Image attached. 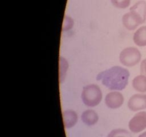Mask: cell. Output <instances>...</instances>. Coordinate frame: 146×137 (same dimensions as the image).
<instances>
[{
  "label": "cell",
  "mask_w": 146,
  "mask_h": 137,
  "mask_svg": "<svg viewBox=\"0 0 146 137\" xmlns=\"http://www.w3.org/2000/svg\"><path fill=\"white\" fill-rule=\"evenodd\" d=\"M146 19V2L139 1L134 4L123 17L122 21L124 27L128 30H135L140 24H143Z\"/></svg>",
  "instance_id": "cell-2"
},
{
  "label": "cell",
  "mask_w": 146,
  "mask_h": 137,
  "mask_svg": "<svg viewBox=\"0 0 146 137\" xmlns=\"http://www.w3.org/2000/svg\"><path fill=\"white\" fill-rule=\"evenodd\" d=\"M141 54L135 47H128L123 50L120 54L119 59L122 64L126 67H133L139 63Z\"/></svg>",
  "instance_id": "cell-4"
},
{
  "label": "cell",
  "mask_w": 146,
  "mask_h": 137,
  "mask_svg": "<svg viewBox=\"0 0 146 137\" xmlns=\"http://www.w3.org/2000/svg\"><path fill=\"white\" fill-rule=\"evenodd\" d=\"M128 106L133 111H141L146 108L145 94H134L130 98L128 102Z\"/></svg>",
  "instance_id": "cell-6"
},
{
  "label": "cell",
  "mask_w": 146,
  "mask_h": 137,
  "mask_svg": "<svg viewBox=\"0 0 146 137\" xmlns=\"http://www.w3.org/2000/svg\"><path fill=\"white\" fill-rule=\"evenodd\" d=\"M141 74H143V75L146 76V59L141 62Z\"/></svg>",
  "instance_id": "cell-16"
},
{
  "label": "cell",
  "mask_w": 146,
  "mask_h": 137,
  "mask_svg": "<svg viewBox=\"0 0 146 137\" xmlns=\"http://www.w3.org/2000/svg\"><path fill=\"white\" fill-rule=\"evenodd\" d=\"M81 119L83 122L88 126H93L97 123L98 120V116L95 111L91 109L84 111L81 115Z\"/></svg>",
  "instance_id": "cell-9"
},
{
  "label": "cell",
  "mask_w": 146,
  "mask_h": 137,
  "mask_svg": "<svg viewBox=\"0 0 146 137\" xmlns=\"http://www.w3.org/2000/svg\"><path fill=\"white\" fill-rule=\"evenodd\" d=\"M68 64L66 59L64 57H60L59 58V82L62 83L65 78L66 71L68 70Z\"/></svg>",
  "instance_id": "cell-12"
},
{
  "label": "cell",
  "mask_w": 146,
  "mask_h": 137,
  "mask_svg": "<svg viewBox=\"0 0 146 137\" xmlns=\"http://www.w3.org/2000/svg\"><path fill=\"white\" fill-rule=\"evenodd\" d=\"M128 127L133 133H139L146 128V112H138L130 120Z\"/></svg>",
  "instance_id": "cell-5"
},
{
  "label": "cell",
  "mask_w": 146,
  "mask_h": 137,
  "mask_svg": "<svg viewBox=\"0 0 146 137\" xmlns=\"http://www.w3.org/2000/svg\"><path fill=\"white\" fill-rule=\"evenodd\" d=\"M81 98L85 105L94 107L98 105L102 99V92L96 84H90L84 88L81 94Z\"/></svg>",
  "instance_id": "cell-3"
},
{
  "label": "cell",
  "mask_w": 146,
  "mask_h": 137,
  "mask_svg": "<svg viewBox=\"0 0 146 137\" xmlns=\"http://www.w3.org/2000/svg\"><path fill=\"white\" fill-rule=\"evenodd\" d=\"M73 25H74V21H73L72 19L70 17H68V16L66 15L64 17V21H63V31H68V30L71 29L72 28Z\"/></svg>",
  "instance_id": "cell-15"
},
{
  "label": "cell",
  "mask_w": 146,
  "mask_h": 137,
  "mask_svg": "<svg viewBox=\"0 0 146 137\" xmlns=\"http://www.w3.org/2000/svg\"><path fill=\"white\" fill-rule=\"evenodd\" d=\"M123 96L118 91H111L108 93L105 98V102L107 106L113 109L121 107L123 104Z\"/></svg>",
  "instance_id": "cell-7"
},
{
  "label": "cell",
  "mask_w": 146,
  "mask_h": 137,
  "mask_svg": "<svg viewBox=\"0 0 146 137\" xmlns=\"http://www.w3.org/2000/svg\"><path fill=\"white\" fill-rule=\"evenodd\" d=\"M133 86L139 92H146V76L138 75L135 76L133 80Z\"/></svg>",
  "instance_id": "cell-11"
},
{
  "label": "cell",
  "mask_w": 146,
  "mask_h": 137,
  "mask_svg": "<svg viewBox=\"0 0 146 137\" xmlns=\"http://www.w3.org/2000/svg\"><path fill=\"white\" fill-rule=\"evenodd\" d=\"M133 41L138 47L146 46V26L140 27L133 35Z\"/></svg>",
  "instance_id": "cell-10"
},
{
  "label": "cell",
  "mask_w": 146,
  "mask_h": 137,
  "mask_svg": "<svg viewBox=\"0 0 146 137\" xmlns=\"http://www.w3.org/2000/svg\"><path fill=\"white\" fill-rule=\"evenodd\" d=\"M63 121L64 127L70 128L74 126L78 121V115L73 110H66L63 112Z\"/></svg>",
  "instance_id": "cell-8"
},
{
  "label": "cell",
  "mask_w": 146,
  "mask_h": 137,
  "mask_svg": "<svg viewBox=\"0 0 146 137\" xmlns=\"http://www.w3.org/2000/svg\"><path fill=\"white\" fill-rule=\"evenodd\" d=\"M138 137H146V131H145V132H143V134H141V135H140Z\"/></svg>",
  "instance_id": "cell-17"
},
{
  "label": "cell",
  "mask_w": 146,
  "mask_h": 137,
  "mask_svg": "<svg viewBox=\"0 0 146 137\" xmlns=\"http://www.w3.org/2000/svg\"><path fill=\"white\" fill-rule=\"evenodd\" d=\"M113 5L117 8L125 9L130 6L131 0H111Z\"/></svg>",
  "instance_id": "cell-14"
},
{
  "label": "cell",
  "mask_w": 146,
  "mask_h": 137,
  "mask_svg": "<svg viewBox=\"0 0 146 137\" xmlns=\"http://www.w3.org/2000/svg\"><path fill=\"white\" fill-rule=\"evenodd\" d=\"M129 76L130 73L126 68L115 66L99 73L96 79L101 81V83L110 90L121 91L128 85Z\"/></svg>",
  "instance_id": "cell-1"
},
{
  "label": "cell",
  "mask_w": 146,
  "mask_h": 137,
  "mask_svg": "<svg viewBox=\"0 0 146 137\" xmlns=\"http://www.w3.org/2000/svg\"><path fill=\"white\" fill-rule=\"evenodd\" d=\"M107 137H132L131 133L123 128H116L109 133Z\"/></svg>",
  "instance_id": "cell-13"
}]
</instances>
